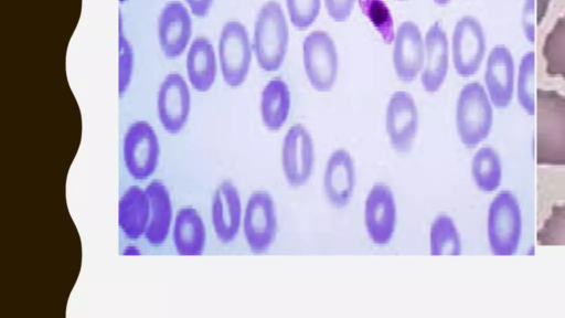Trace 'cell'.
I'll return each instance as SVG.
<instances>
[{
    "instance_id": "obj_37",
    "label": "cell",
    "mask_w": 565,
    "mask_h": 318,
    "mask_svg": "<svg viewBox=\"0 0 565 318\" xmlns=\"http://www.w3.org/2000/svg\"><path fill=\"white\" fill-rule=\"evenodd\" d=\"M436 4L438 6H446L448 4L451 0H433Z\"/></svg>"
},
{
    "instance_id": "obj_33",
    "label": "cell",
    "mask_w": 565,
    "mask_h": 318,
    "mask_svg": "<svg viewBox=\"0 0 565 318\" xmlns=\"http://www.w3.org/2000/svg\"><path fill=\"white\" fill-rule=\"evenodd\" d=\"M355 0H324L329 17L335 22L347 21L353 10Z\"/></svg>"
},
{
    "instance_id": "obj_21",
    "label": "cell",
    "mask_w": 565,
    "mask_h": 318,
    "mask_svg": "<svg viewBox=\"0 0 565 318\" xmlns=\"http://www.w3.org/2000/svg\"><path fill=\"white\" fill-rule=\"evenodd\" d=\"M146 192L150 213L145 239L151 245H161L167 240L174 220L170 192L160 180L149 182Z\"/></svg>"
},
{
    "instance_id": "obj_22",
    "label": "cell",
    "mask_w": 565,
    "mask_h": 318,
    "mask_svg": "<svg viewBox=\"0 0 565 318\" xmlns=\"http://www.w3.org/2000/svg\"><path fill=\"white\" fill-rule=\"evenodd\" d=\"M171 231L173 245L179 255L199 256L204 252L206 230L194 208H181L174 216Z\"/></svg>"
},
{
    "instance_id": "obj_34",
    "label": "cell",
    "mask_w": 565,
    "mask_h": 318,
    "mask_svg": "<svg viewBox=\"0 0 565 318\" xmlns=\"http://www.w3.org/2000/svg\"><path fill=\"white\" fill-rule=\"evenodd\" d=\"M534 0H526L523 10L522 23L525 32V36L529 41H534V24L532 18L534 15Z\"/></svg>"
},
{
    "instance_id": "obj_19",
    "label": "cell",
    "mask_w": 565,
    "mask_h": 318,
    "mask_svg": "<svg viewBox=\"0 0 565 318\" xmlns=\"http://www.w3.org/2000/svg\"><path fill=\"white\" fill-rule=\"evenodd\" d=\"M484 82L491 103L499 109L508 107L514 88V61L507 46L497 45L490 51Z\"/></svg>"
},
{
    "instance_id": "obj_2",
    "label": "cell",
    "mask_w": 565,
    "mask_h": 318,
    "mask_svg": "<svg viewBox=\"0 0 565 318\" xmlns=\"http://www.w3.org/2000/svg\"><path fill=\"white\" fill-rule=\"evenodd\" d=\"M288 25L284 10L275 0L259 9L253 36V52L258 66L265 72H275L284 63L288 49Z\"/></svg>"
},
{
    "instance_id": "obj_29",
    "label": "cell",
    "mask_w": 565,
    "mask_h": 318,
    "mask_svg": "<svg viewBox=\"0 0 565 318\" xmlns=\"http://www.w3.org/2000/svg\"><path fill=\"white\" fill-rule=\"evenodd\" d=\"M362 12L373 23L382 39L390 44L394 41L393 19L382 0H359Z\"/></svg>"
},
{
    "instance_id": "obj_28",
    "label": "cell",
    "mask_w": 565,
    "mask_h": 318,
    "mask_svg": "<svg viewBox=\"0 0 565 318\" xmlns=\"http://www.w3.org/2000/svg\"><path fill=\"white\" fill-rule=\"evenodd\" d=\"M534 65V52H526L521 60L518 73V99L529 115L535 114Z\"/></svg>"
},
{
    "instance_id": "obj_6",
    "label": "cell",
    "mask_w": 565,
    "mask_h": 318,
    "mask_svg": "<svg viewBox=\"0 0 565 318\" xmlns=\"http://www.w3.org/2000/svg\"><path fill=\"white\" fill-rule=\"evenodd\" d=\"M242 227L252 253L263 254L271 247L278 233V219L275 201L268 191L250 193L243 212Z\"/></svg>"
},
{
    "instance_id": "obj_10",
    "label": "cell",
    "mask_w": 565,
    "mask_h": 318,
    "mask_svg": "<svg viewBox=\"0 0 565 318\" xmlns=\"http://www.w3.org/2000/svg\"><path fill=\"white\" fill-rule=\"evenodd\" d=\"M365 231L376 245H386L394 236L397 221L395 195L390 186L376 182L370 189L363 210Z\"/></svg>"
},
{
    "instance_id": "obj_24",
    "label": "cell",
    "mask_w": 565,
    "mask_h": 318,
    "mask_svg": "<svg viewBox=\"0 0 565 318\" xmlns=\"http://www.w3.org/2000/svg\"><path fill=\"white\" fill-rule=\"evenodd\" d=\"M291 107V94L287 83L280 78H271L263 88L260 96V117L264 126L270 131L282 128Z\"/></svg>"
},
{
    "instance_id": "obj_4",
    "label": "cell",
    "mask_w": 565,
    "mask_h": 318,
    "mask_svg": "<svg viewBox=\"0 0 565 318\" xmlns=\"http://www.w3.org/2000/svg\"><path fill=\"white\" fill-rule=\"evenodd\" d=\"M522 219L519 202L511 191H501L488 213V239L494 255H513L519 246Z\"/></svg>"
},
{
    "instance_id": "obj_20",
    "label": "cell",
    "mask_w": 565,
    "mask_h": 318,
    "mask_svg": "<svg viewBox=\"0 0 565 318\" xmlns=\"http://www.w3.org/2000/svg\"><path fill=\"white\" fill-rule=\"evenodd\" d=\"M216 53L210 40L196 36L186 50L185 68L191 87L200 93L210 91L217 74Z\"/></svg>"
},
{
    "instance_id": "obj_9",
    "label": "cell",
    "mask_w": 565,
    "mask_h": 318,
    "mask_svg": "<svg viewBox=\"0 0 565 318\" xmlns=\"http://www.w3.org/2000/svg\"><path fill=\"white\" fill-rule=\"evenodd\" d=\"M315 144L309 130L301 124L292 125L281 145V168L292 188L305 186L313 171Z\"/></svg>"
},
{
    "instance_id": "obj_26",
    "label": "cell",
    "mask_w": 565,
    "mask_h": 318,
    "mask_svg": "<svg viewBox=\"0 0 565 318\" xmlns=\"http://www.w3.org/2000/svg\"><path fill=\"white\" fill-rule=\"evenodd\" d=\"M431 255H460L461 240L454 220L447 214L437 215L429 231Z\"/></svg>"
},
{
    "instance_id": "obj_15",
    "label": "cell",
    "mask_w": 565,
    "mask_h": 318,
    "mask_svg": "<svg viewBox=\"0 0 565 318\" xmlns=\"http://www.w3.org/2000/svg\"><path fill=\"white\" fill-rule=\"evenodd\" d=\"M243 206L236 186L222 181L214 190L211 201V221L214 234L223 244L232 243L242 226Z\"/></svg>"
},
{
    "instance_id": "obj_23",
    "label": "cell",
    "mask_w": 565,
    "mask_h": 318,
    "mask_svg": "<svg viewBox=\"0 0 565 318\" xmlns=\"http://www.w3.org/2000/svg\"><path fill=\"white\" fill-rule=\"evenodd\" d=\"M150 204L146 189L129 187L118 202V224L129 240L145 236L149 222Z\"/></svg>"
},
{
    "instance_id": "obj_31",
    "label": "cell",
    "mask_w": 565,
    "mask_h": 318,
    "mask_svg": "<svg viewBox=\"0 0 565 318\" xmlns=\"http://www.w3.org/2000/svg\"><path fill=\"white\" fill-rule=\"evenodd\" d=\"M134 73V50L127 36L122 32L121 19H119L118 36V92L122 95L130 86Z\"/></svg>"
},
{
    "instance_id": "obj_8",
    "label": "cell",
    "mask_w": 565,
    "mask_h": 318,
    "mask_svg": "<svg viewBox=\"0 0 565 318\" xmlns=\"http://www.w3.org/2000/svg\"><path fill=\"white\" fill-rule=\"evenodd\" d=\"M302 60L311 87L321 93L331 91L338 76L339 59L334 41L326 31L317 30L306 36Z\"/></svg>"
},
{
    "instance_id": "obj_36",
    "label": "cell",
    "mask_w": 565,
    "mask_h": 318,
    "mask_svg": "<svg viewBox=\"0 0 565 318\" xmlns=\"http://www.w3.org/2000/svg\"><path fill=\"white\" fill-rule=\"evenodd\" d=\"M122 254L124 255H140L141 254V251L136 246V245H127L124 250H122Z\"/></svg>"
},
{
    "instance_id": "obj_32",
    "label": "cell",
    "mask_w": 565,
    "mask_h": 318,
    "mask_svg": "<svg viewBox=\"0 0 565 318\" xmlns=\"http://www.w3.org/2000/svg\"><path fill=\"white\" fill-rule=\"evenodd\" d=\"M286 7L292 25L303 31L317 20L321 0H286Z\"/></svg>"
},
{
    "instance_id": "obj_25",
    "label": "cell",
    "mask_w": 565,
    "mask_h": 318,
    "mask_svg": "<svg viewBox=\"0 0 565 318\" xmlns=\"http://www.w3.org/2000/svg\"><path fill=\"white\" fill-rule=\"evenodd\" d=\"M471 174L479 190L494 191L499 187L502 176L498 152L489 146L480 148L472 158Z\"/></svg>"
},
{
    "instance_id": "obj_35",
    "label": "cell",
    "mask_w": 565,
    "mask_h": 318,
    "mask_svg": "<svg viewBox=\"0 0 565 318\" xmlns=\"http://www.w3.org/2000/svg\"><path fill=\"white\" fill-rule=\"evenodd\" d=\"M214 0H185L186 7L191 13L198 18H205Z\"/></svg>"
},
{
    "instance_id": "obj_13",
    "label": "cell",
    "mask_w": 565,
    "mask_h": 318,
    "mask_svg": "<svg viewBox=\"0 0 565 318\" xmlns=\"http://www.w3.org/2000/svg\"><path fill=\"white\" fill-rule=\"evenodd\" d=\"M419 124V116L413 96L397 91L388 99L385 128L391 147L399 152H408L414 145Z\"/></svg>"
},
{
    "instance_id": "obj_11",
    "label": "cell",
    "mask_w": 565,
    "mask_h": 318,
    "mask_svg": "<svg viewBox=\"0 0 565 318\" xmlns=\"http://www.w3.org/2000/svg\"><path fill=\"white\" fill-rule=\"evenodd\" d=\"M486 53V35L481 23L466 15L457 21L451 39L452 63L458 75H475Z\"/></svg>"
},
{
    "instance_id": "obj_14",
    "label": "cell",
    "mask_w": 565,
    "mask_h": 318,
    "mask_svg": "<svg viewBox=\"0 0 565 318\" xmlns=\"http://www.w3.org/2000/svg\"><path fill=\"white\" fill-rule=\"evenodd\" d=\"M191 14L180 1H170L162 8L157 33L159 47L168 59L179 57L188 50L192 35Z\"/></svg>"
},
{
    "instance_id": "obj_12",
    "label": "cell",
    "mask_w": 565,
    "mask_h": 318,
    "mask_svg": "<svg viewBox=\"0 0 565 318\" xmlns=\"http://www.w3.org/2000/svg\"><path fill=\"white\" fill-rule=\"evenodd\" d=\"M190 110L191 94L186 81L179 73H169L157 95V114L163 130L179 134L188 123Z\"/></svg>"
},
{
    "instance_id": "obj_30",
    "label": "cell",
    "mask_w": 565,
    "mask_h": 318,
    "mask_svg": "<svg viewBox=\"0 0 565 318\" xmlns=\"http://www.w3.org/2000/svg\"><path fill=\"white\" fill-rule=\"evenodd\" d=\"M540 245H565V204L554 205L536 233Z\"/></svg>"
},
{
    "instance_id": "obj_27",
    "label": "cell",
    "mask_w": 565,
    "mask_h": 318,
    "mask_svg": "<svg viewBox=\"0 0 565 318\" xmlns=\"http://www.w3.org/2000/svg\"><path fill=\"white\" fill-rule=\"evenodd\" d=\"M542 54L545 60L546 73L550 76L565 78V14L557 19L546 34Z\"/></svg>"
},
{
    "instance_id": "obj_18",
    "label": "cell",
    "mask_w": 565,
    "mask_h": 318,
    "mask_svg": "<svg viewBox=\"0 0 565 318\" xmlns=\"http://www.w3.org/2000/svg\"><path fill=\"white\" fill-rule=\"evenodd\" d=\"M424 41L425 59L420 82L427 93H436L446 80L449 64L448 39L440 22H434L429 26Z\"/></svg>"
},
{
    "instance_id": "obj_38",
    "label": "cell",
    "mask_w": 565,
    "mask_h": 318,
    "mask_svg": "<svg viewBox=\"0 0 565 318\" xmlns=\"http://www.w3.org/2000/svg\"><path fill=\"white\" fill-rule=\"evenodd\" d=\"M120 2H126L127 0H119Z\"/></svg>"
},
{
    "instance_id": "obj_1",
    "label": "cell",
    "mask_w": 565,
    "mask_h": 318,
    "mask_svg": "<svg viewBox=\"0 0 565 318\" xmlns=\"http://www.w3.org/2000/svg\"><path fill=\"white\" fill-rule=\"evenodd\" d=\"M537 165L565 166V95L551 89L535 93Z\"/></svg>"
},
{
    "instance_id": "obj_5",
    "label": "cell",
    "mask_w": 565,
    "mask_h": 318,
    "mask_svg": "<svg viewBox=\"0 0 565 318\" xmlns=\"http://www.w3.org/2000/svg\"><path fill=\"white\" fill-rule=\"evenodd\" d=\"M253 46L245 25L227 21L220 33L217 60L224 83L230 87L241 86L247 78Z\"/></svg>"
},
{
    "instance_id": "obj_7",
    "label": "cell",
    "mask_w": 565,
    "mask_h": 318,
    "mask_svg": "<svg viewBox=\"0 0 565 318\" xmlns=\"http://www.w3.org/2000/svg\"><path fill=\"white\" fill-rule=\"evenodd\" d=\"M160 157L156 130L146 120L132 121L122 139V158L127 172L136 180L153 174Z\"/></svg>"
},
{
    "instance_id": "obj_3",
    "label": "cell",
    "mask_w": 565,
    "mask_h": 318,
    "mask_svg": "<svg viewBox=\"0 0 565 318\" xmlns=\"http://www.w3.org/2000/svg\"><path fill=\"white\" fill-rule=\"evenodd\" d=\"M493 120L491 100L478 82L466 84L456 105V128L461 142L475 147L490 132Z\"/></svg>"
},
{
    "instance_id": "obj_39",
    "label": "cell",
    "mask_w": 565,
    "mask_h": 318,
    "mask_svg": "<svg viewBox=\"0 0 565 318\" xmlns=\"http://www.w3.org/2000/svg\"><path fill=\"white\" fill-rule=\"evenodd\" d=\"M398 1H406V0H398Z\"/></svg>"
},
{
    "instance_id": "obj_16",
    "label": "cell",
    "mask_w": 565,
    "mask_h": 318,
    "mask_svg": "<svg viewBox=\"0 0 565 318\" xmlns=\"http://www.w3.org/2000/svg\"><path fill=\"white\" fill-rule=\"evenodd\" d=\"M393 66L397 77L413 82L422 73L425 59V41L419 26L412 21L401 23L395 32Z\"/></svg>"
},
{
    "instance_id": "obj_17",
    "label": "cell",
    "mask_w": 565,
    "mask_h": 318,
    "mask_svg": "<svg viewBox=\"0 0 565 318\" xmlns=\"http://www.w3.org/2000/svg\"><path fill=\"white\" fill-rule=\"evenodd\" d=\"M355 165L352 155L344 148L335 149L328 158L323 173V192L334 209L345 208L353 195Z\"/></svg>"
}]
</instances>
